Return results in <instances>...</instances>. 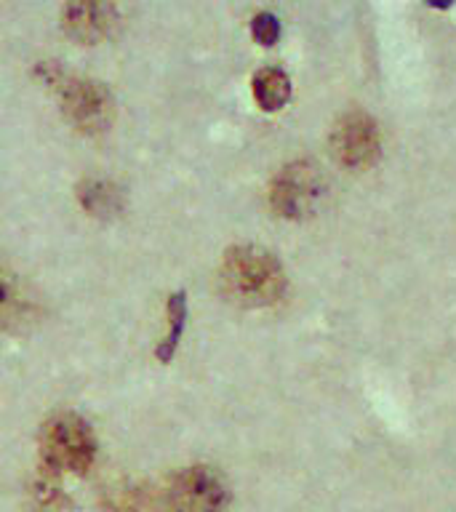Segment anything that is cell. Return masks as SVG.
I'll use <instances>...</instances> for the list:
<instances>
[{"mask_svg":"<svg viewBox=\"0 0 456 512\" xmlns=\"http://www.w3.org/2000/svg\"><path fill=\"white\" fill-rule=\"evenodd\" d=\"M219 283L224 296L240 307H270L286 291V272L267 248L235 246L224 254Z\"/></svg>","mask_w":456,"mask_h":512,"instance_id":"1","label":"cell"},{"mask_svg":"<svg viewBox=\"0 0 456 512\" xmlns=\"http://www.w3.org/2000/svg\"><path fill=\"white\" fill-rule=\"evenodd\" d=\"M38 75L54 91L59 104H62V112L80 134L94 136L112 126L115 102H112L110 88L104 83L75 75V72L64 70L54 62H40Z\"/></svg>","mask_w":456,"mask_h":512,"instance_id":"2","label":"cell"},{"mask_svg":"<svg viewBox=\"0 0 456 512\" xmlns=\"http://www.w3.org/2000/svg\"><path fill=\"white\" fill-rule=\"evenodd\" d=\"M96 435L83 416L59 411L40 430V456L48 472L83 475L96 462Z\"/></svg>","mask_w":456,"mask_h":512,"instance_id":"3","label":"cell"},{"mask_svg":"<svg viewBox=\"0 0 456 512\" xmlns=\"http://www.w3.org/2000/svg\"><path fill=\"white\" fill-rule=\"evenodd\" d=\"M163 499L171 512H224L230 488L214 467L192 464L168 480Z\"/></svg>","mask_w":456,"mask_h":512,"instance_id":"4","label":"cell"},{"mask_svg":"<svg viewBox=\"0 0 456 512\" xmlns=\"http://www.w3.org/2000/svg\"><path fill=\"white\" fill-rule=\"evenodd\" d=\"M323 195V176L315 163L296 160L280 168L270 184V206L283 219H304L318 206Z\"/></svg>","mask_w":456,"mask_h":512,"instance_id":"5","label":"cell"},{"mask_svg":"<svg viewBox=\"0 0 456 512\" xmlns=\"http://www.w3.org/2000/svg\"><path fill=\"white\" fill-rule=\"evenodd\" d=\"M379 131L376 123L368 118L366 112H350L344 115L331 131V150L334 158L344 168L360 171V168L374 166L379 158Z\"/></svg>","mask_w":456,"mask_h":512,"instance_id":"6","label":"cell"},{"mask_svg":"<svg viewBox=\"0 0 456 512\" xmlns=\"http://www.w3.org/2000/svg\"><path fill=\"white\" fill-rule=\"evenodd\" d=\"M62 24L72 40L94 46L115 30L118 0H64Z\"/></svg>","mask_w":456,"mask_h":512,"instance_id":"7","label":"cell"},{"mask_svg":"<svg viewBox=\"0 0 456 512\" xmlns=\"http://www.w3.org/2000/svg\"><path fill=\"white\" fill-rule=\"evenodd\" d=\"M38 318V302L14 270L0 262V331L24 328Z\"/></svg>","mask_w":456,"mask_h":512,"instance_id":"8","label":"cell"},{"mask_svg":"<svg viewBox=\"0 0 456 512\" xmlns=\"http://www.w3.org/2000/svg\"><path fill=\"white\" fill-rule=\"evenodd\" d=\"M78 203L86 214L96 219H112L123 211V190L110 179L91 176L78 184Z\"/></svg>","mask_w":456,"mask_h":512,"instance_id":"9","label":"cell"},{"mask_svg":"<svg viewBox=\"0 0 456 512\" xmlns=\"http://www.w3.org/2000/svg\"><path fill=\"white\" fill-rule=\"evenodd\" d=\"M254 99L264 112L280 110L291 99V80L278 67H264L254 75Z\"/></svg>","mask_w":456,"mask_h":512,"instance_id":"10","label":"cell"},{"mask_svg":"<svg viewBox=\"0 0 456 512\" xmlns=\"http://www.w3.org/2000/svg\"><path fill=\"white\" fill-rule=\"evenodd\" d=\"M184 328H187V299H184L182 291L168 296L166 302V334L160 339L158 350H155V358L160 363H171L182 344Z\"/></svg>","mask_w":456,"mask_h":512,"instance_id":"11","label":"cell"},{"mask_svg":"<svg viewBox=\"0 0 456 512\" xmlns=\"http://www.w3.org/2000/svg\"><path fill=\"white\" fill-rule=\"evenodd\" d=\"M251 35L262 46H275L280 38V22L272 14H256L251 22Z\"/></svg>","mask_w":456,"mask_h":512,"instance_id":"12","label":"cell"},{"mask_svg":"<svg viewBox=\"0 0 456 512\" xmlns=\"http://www.w3.org/2000/svg\"><path fill=\"white\" fill-rule=\"evenodd\" d=\"M427 3H430V6H435V8H451V6H454V0H427Z\"/></svg>","mask_w":456,"mask_h":512,"instance_id":"13","label":"cell"}]
</instances>
